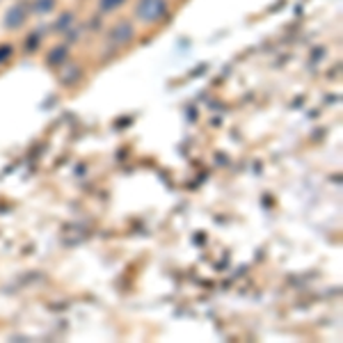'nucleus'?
Here are the masks:
<instances>
[{
	"instance_id": "f257e3e1",
	"label": "nucleus",
	"mask_w": 343,
	"mask_h": 343,
	"mask_svg": "<svg viewBox=\"0 0 343 343\" xmlns=\"http://www.w3.org/2000/svg\"><path fill=\"white\" fill-rule=\"evenodd\" d=\"M167 12L165 0H140L138 2V19L151 23V21L163 19Z\"/></svg>"
},
{
	"instance_id": "f03ea898",
	"label": "nucleus",
	"mask_w": 343,
	"mask_h": 343,
	"mask_svg": "<svg viewBox=\"0 0 343 343\" xmlns=\"http://www.w3.org/2000/svg\"><path fill=\"white\" fill-rule=\"evenodd\" d=\"M23 21H26V9H23V5L12 7V9L5 14V28H9V30L21 28L23 26Z\"/></svg>"
},
{
	"instance_id": "7ed1b4c3",
	"label": "nucleus",
	"mask_w": 343,
	"mask_h": 343,
	"mask_svg": "<svg viewBox=\"0 0 343 343\" xmlns=\"http://www.w3.org/2000/svg\"><path fill=\"white\" fill-rule=\"evenodd\" d=\"M133 37V28L131 23H121V26L114 28V32H113V41H126V39H131Z\"/></svg>"
},
{
	"instance_id": "20e7f679",
	"label": "nucleus",
	"mask_w": 343,
	"mask_h": 343,
	"mask_svg": "<svg viewBox=\"0 0 343 343\" xmlns=\"http://www.w3.org/2000/svg\"><path fill=\"white\" fill-rule=\"evenodd\" d=\"M53 7H55V0H37V5H34V12L46 14V12H51Z\"/></svg>"
},
{
	"instance_id": "39448f33",
	"label": "nucleus",
	"mask_w": 343,
	"mask_h": 343,
	"mask_svg": "<svg viewBox=\"0 0 343 343\" xmlns=\"http://www.w3.org/2000/svg\"><path fill=\"white\" fill-rule=\"evenodd\" d=\"M124 0H101L99 7H101V12H113V9H117L119 5H121Z\"/></svg>"
},
{
	"instance_id": "423d86ee",
	"label": "nucleus",
	"mask_w": 343,
	"mask_h": 343,
	"mask_svg": "<svg viewBox=\"0 0 343 343\" xmlns=\"http://www.w3.org/2000/svg\"><path fill=\"white\" fill-rule=\"evenodd\" d=\"M66 57V48H57V51H53V53H51V57H48V62H51V64H55V62H62V59Z\"/></svg>"
},
{
	"instance_id": "0eeeda50",
	"label": "nucleus",
	"mask_w": 343,
	"mask_h": 343,
	"mask_svg": "<svg viewBox=\"0 0 343 343\" xmlns=\"http://www.w3.org/2000/svg\"><path fill=\"white\" fill-rule=\"evenodd\" d=\"M9 53H12V48L9 46H0V59H5Z\"/></svg>"
}]
</instances>
